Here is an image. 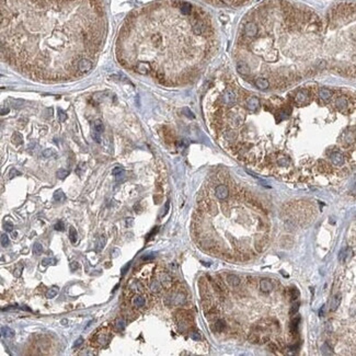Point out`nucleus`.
I'll return each mask as SVG.
<instances>
[{
	"mask_svg": "<svg viewBox=\"0 0 356 356\" xmlns=\"http://www.w3.org/2000/svg\"><path fill=\"white\" fill-rule=\"evenodd\" d=\"M162 284L160 281H154V282L151 283V285H150V289H151V292H154V293H160L161 292V289H162Z\"/></svg>",
	"mask_w": 356,
	"mask_h": 356,
	"instance_id": "17",
	"label": "nucleus"
},
{
	"mask_svg": "<svg viewBox=\"0 0 356 356\" xmlns=\"http://www.w3.org/2000/svg\"><path fill=\"white\" fill-rule=\"evenodd\" d=\"M13 174H14V175H15V174H19V172L17 171V170H14V169H12L11 172H10V179L13 178Z\"/></svg>",
	"mask_w": 356,
	"mask_h": 356,
	"instance_id": "44",
	"label": "nucleus"
},
{
	"mask_svg": "<svg viewBox=\"0 0 356 356\" xmlns=\"http://www.w3.org/2000/svg\"><path fill=\"white\" fill-rule=\"evenodd\" d=\"M12 141L15 144V145H20V144L22 142V136H21V134H19V133H14L13 138H12Z\"/></svg>",
	"mask_w": 356,
	"mask_h": 356,
	"instance_id": "27",
	"label": "nucleus"
},
{
	"mask_svg": "<svg viewBox=\"0 0 356 356\" xmlns=\"http://www.w3.org/2000/svg\"><path fill=\"white\" fill-rule=\"evenodd\" d=\"M215 195L218 199L220 201H225L227 199L229 196V189H228L227 185L225 184H219L215 187Z\"/></svg>",
	"mask_w": 356,
	"mask_h": 356,
	"instance_id": "5",
	"label": "nucleus"
},
{
	"mask_svg": "<svg viewBox=\"0 0 356 356\" xmlns=\"http://www.w3.org/2000/svg\"><path fill=\"white\" fill-rule=\"evenodd\" d=\"M184 112L186 113V116L191 117V118H194V115H193V113H192L191 111H189V109H184Z\"/></svg>",
	"mask_w": 356,
	"mask_h": 356,
	"instance_id": "42",
	"label": "nucleus"
},
{
	"mask_svg": "<svg viewBox=\"0 0 356 356\" xmlns=\"http://www.w3.org/2000/svg\"><path fill=\"white\" fill-rule=\"evenodd\" d=\"M57 294H58V289L57 288H50L46 292V298H48V299H50V298H54Z\"/></svg>",
	"mask_w": 356,
	"mask_h": 356,
	"instance_id": "24",
	"label": "nucleus"
},
{
	"mask_svg": "<svg viewBox=\"0 0 356 356\" xmlns=\"http://www.w3.org/2000/svg\"><path fill=\"white\" fill-rule=\"evenodd\" d=\"M133 221H134L133 218H126V226H127V227H130V226L133 225Z\"/></svg>",
	"mask_w": 356,
	"mask_h": 356,
	"instance_id": "43",
	"label": "nucleus"
},
{
	"mask_svg": "<svg viewBox=\"0 0 356 356\" xmlns=\"http://www.w3.org/2000/svg\"><path fill=\"white\" fill-rule=\"evenodd\" d=\"M10 244V240H9V237L7 236L6 233H2L1 234V246L2 247H8Z\"/></svg>",
	"mask_w": 356,
	"mask_h": 356,
	"instance_id": "26",
	"label": "nucleus"
},
{
	"mask_svg": "<svg viewBox=\"0 0 356 356\" xmlns=\"http://www.w3.org/2000/svg\"><path fill=\"white\" fill-rule=\"evenodd\" d=\"M55 228V230H58V231H62L64 229H65V224H64V221L62 220H58V222H56V225L54 226Z\"/></svg>",
	"mask_w": 356,
	"mask_h": 356,
	"instance_id": "30",
	"label": "nucleus"
},
{
	"mask_svg": "<svg viewBox=\"0 0 356 356\" xmlns=\"http://www.w3.org/2000/svg\"><path fill=\"white\" fill-rule=\"evenodd\" d=\"M145 304H146V300H145V298H144L142 296H135V297L132 299V305L136 308L144 307Z\"/></svg>",
	"mask_w": 356,
	"mask_h": 356,
	"instance_id": "11",
	"label": "nucleus"
},
{
	"mask_svg": "<svg viewBox=\"0 0 356 356\" xmlns=\"http://www.w3.org/2000/svg\"><path fill=\"white\" fill-rule=\"evenodd\" d=\"M54 199L57 201V202H64V201L66 199V196H65V194L62 193V191L58 190L54 193Z\"/></svg>",
	"mask_w": 356,
	"mask_h": 356,
	"instance_id": "19",
	"label": "nucleus"
},
{
	"mask_svg": "<svg viewBox=\"0 0 356 356\" xmlns=\"http://www.w3.org/2000/svg\"><path fill=\"white\" fill-rule=\"evenodd\" d=\"M23 269H24V266H23L22 264H18V265L15 266V269H14V272H13L14 276L15 277L21 276V274H22V272H23Z\"/></svg>",
	"mask_w": 356,
	"mask_h": 356,
	"instance_id": "23",
	"label": "nucleus"
},
{
	"mask_svg": "<svg viewBox=\"0 0 356 356\" xmlns=\"http://www.w3.org/2000/svg\"><path fill=\"white\" fill-rule=\"evenodd\" d=\"M323 310H324V306H322V307H321V309H320V311H319V316H320V317H322V316H323Z\"/></svg>",
	"mask_w": 356,
	"mask_h": 356,
	"instance_id": "46",
	"label": "nucleus"
},
{
	"mask_svg": "<svg viewBox=\"0 0 356 356\" xmlns=\"http://www.w3.org/2000/svg\"><path fill=\"white\" fill-rule=\"evenodd\" d=\"M226 281L227 283L230 285V286H232V287H237V286H239L241 281H240V278L237 275H234V274H229L226 278Z\"/></svg>",
	"mask_w": 356,
	"mask_h": 356,
	"instance_id": "10",
	"label": "nucleus"
},
{
	"mask_svg": "<svg viewBox=\"0 0 356 356\" xmlns=\"http://www.w3.org/2000/svg\"><path fill=\"white\" fill-rule=\"evenodd\" d=\"M159 281L161 282V284H162L163 286L168 287V286H169V285L171 284L172 278L170 277V275H169L168 273H162V274L160 275V279H159Z\"/></svg>",
	"mask_w": 356,
	"mask_h": 356,
	"instance_id": "16",
	"label": "nucleus"
},
{
	"mask_svg": "<svg viewBox=\"0 0 356 356\" xmlns=\"http://www.w3.org/2000/svg\"><path fill=\"white\" fill-rule=\"evenodd\" d=\"M115 328L120 331H123L125 329V322L122 319H116L115 320Z\"/></svg>",
	"mask_w": 356,
	"mask_h": 356,
	"instance_id": "25",
	"label": "nucleus"
},
{
	"mask_svg": "<svg viewBox=\"0 0 356 356\" xmlns=\"http://www.w3.org/2000/svg\"><path fill=\"white\" fill-rule=\"evenodd\" d=\"M82 343H83V339H82V338H79L78 340H77V341H76V342H75L74 346H75V347H78V346H80V345H81Z\"/></svg>",
	"mask_w": 356,
	"mask_h": 356,
	"instance_id": "41",
	"label": "nucleus"
},
{
	"mask_svg": "<svg viewBox=\"0 0 356 356\" xmlns=\"http://www.w3.org/2000/svg\"><path fill=\"white\" fill-rule=\"evenodd\" d=\"M105 241H106V240H105L104 237H101V238H100V240H99V242H98V247H97V249H98L99 251H100L101 249H103V248H104Z\"/></svg>",
	"mask_w": 356,
	"mask_h": 356,
	"instance_id": "34",
	"label": "nucleus"
},
{
	"mask_svg": "<svg viewBox=\"0 0 356 356\" xmlns=\"http://www.w3.org/2000/svg\"><path fill=\"white\" fill-rule=\"evenodd\" d=\"M289 295H290L292 300H296V299L298 298V296H299V292L296 288H292L289 290Z\"/></svg>",
	"mask_w": 356,
	"mask_h": 356,
	"instance_id": "28",
	"label": "nucleus"
},
{
	"mask_svg": "<svg viewBox=\"0 0 356 356\" xmlns=\"http://www.w3.org/2000/svg\"><path fill=\"white\" fill-rule=\"evenodd\" d=\"M322 353H323V354H326V355H329V354H332L331 349L329 347V345H328L326 343H325L324 345L322 346Z\"/></svg>",
	"mask_w": 356,
	"mask_h": 356,
	"instance_id": "35",
	"label": "nucleus"
},
{
	"mask_svg": "<svg viewBox=\"0 0 356 356\" xmlns=\"http://www.w3.org/2000/svg\"><path fill=\"white\" fill-rule=\"evenodd\" d=\"M93 127H94V132H95V133L101 134V133L103 132V124H102V122H101L100 120H97V121L93 123Z\"/></svg>",
	"mask_w": 356,
	"mask_h": 356,
	"instance_id": "21",
	"label": "nucleus"
},
{
	"mask_svg": "<svg viewBox=\"0 0 356 356\" xmlns=\"http://www.w3.org/2000/svg\"><path fill=\"white\" fill-rule=\"evenodd\" d=\"M267 244V240L265 238H260V239L255 240V249L258 250V252H262L266 248Z\"/></svg>",
	"mask_w": 356,
	"mask_h": 356,
	"instance_id": "13",
	"label": "nucleus"
},
{
	"mask_svg": "<svg viewBox=\"0 0 356 356\" xmlns=\"http://www.w3.org/2000/svg\"><path fill=\"white\" fill-rule=\"evenodd\" d=\"M93 67V62L91 59L89 58H83L81 59L78 65V70H79L80 74H86L88 71H90Z\"/></svg>",
	"mask_w": 356,
	"mask_h": 356,
	"instance_id": "7",
	"label": "nucleus"
},
{
	"mask_svg": "<svg viewBox=\"0 0 356 356\" xmlns=\"http://www.w3.org/2000/svg\"><path fill=\"white\" fill-rule=\"evenodd\" d=\"M12 236H13V238H17V236H18V233H17V232H13V233H12Z\"/></svg>",
	"mask_w": 356,
	"mask_h": 356,
	"instance_id": "48",
	"label": "nucleus"
},
{
	"mask_svg": "<svg viewBox=\"0 0 356 356\" xmlns=\"http://www.w3.org/2000/svg\"><path fill=\"white\" fill-rule=\"evenodd\" d=\"M15 332L12 329H10L9 326H1V335L6 339H11L14 337Z\"/></svg>",
	"mask_w": 356,
	"mask_h": 356,
	"instance_id": "12",
	"label": "nucleus"
},
{
	"mask_svg": "<svg viewBox=\"0 0 356 356\" xmlns=\"http://www.w3.org/2000/svg\"><path fill=\"white\" fill-rule=\"evenodd\" d=\"M154 257H156V254H154V253H149L148 255H144L141 259H142L144 261H149V260H154Z\"/></svg>",
	"mask_w": 356,
	"mask_h": 356,
	"instance_id": "38",
	"label": "nucleus"
},
{
	"mask_svg": "<svg viewBox=\"0 0 356 356\" xmlns=\"http://www.w3.org/2000/svg\"><path fill=\"white\" fill-rule=\"evenodd\" d=\"M298 309H299V302H297V304H294L292 308H290V310H289V313L292 314V316H294L296 313L298 312Z\"/></svg>",
	"mask_w": 356,
	"mask_h": 356,
	"instance_id": "31",
	"label": "nucleus"
},
{
	"mask_svg": "<svg viewBox=\"0 0 356 356\" xmlns=\"http://www.w3.org/2000/svg\"><path fill=\"white\" fill-rule=\"evenodd\" d=\"M68 173H69V172H68L67 170H64V169H59V170L57 171V177H58L59 179H65L68 175Z\"/></svg>",
	"mask_w": 356,
	"mask_h": 356,
	"instance_id": "29",
	"label": "nucleus"
},
{
	"mask_svg": "<svg viewBox=\"0 0 356 356\" xmlns=\"http://www.w3.org/2000/svg\"><path fill=\"white\" fill-rule=\"evenodd\" d=\"M273 288V285H272V282H271L269 278H263V279H261V282H260V289H261V292H263V293H270L271 290Z\"/></svg>",
	"mask_w": 356,
	"mask_h": 356,
	"instance_id": "9",
	"label": "nucleus"
},
{
	"mask_svg": "<svg viewBox=\"0 0 356 356\" xmlns=\"http://www.w3.org/2000/svg\"><path fill=\"white\" fill-rule=\"evenodd\" d=\"M3 227H5V229H6L7 231H12L13 225L11 222H9V221H6L5 225H3Z\"/></svg>",
	"mask_w": 356,
	"mask_h": 356,
	"instance_id": "39",
	"label": "nucleus"
},
{
	"mask_svg": "<svg viewBox=\"0 0 356 356\" xmlns=\"http://www.w3.org/2000/svg\"><path fill=\"white\" fill-rule=\"evenodd\" d=\"M190 337H191V339H192V340H194V341H199V340H201V334H199L197 331L191 332Z\"/></svg>",
	"mask_w": 356,
	"mask_h": 356,
	"instance_id": "32",
	"label": "nucleus"
},
{
	"mask_svg": "<svg viewBox=\"0 0 356 356\" xmlns=\"http://www.w3.org/2000/svg\"><path fill=\"white\" fill-rule=\"evenodd\" d=\"M79 267H80L79 263H78V262H76V261H74V262H71V263H70V270L71 271L78 270Z\"/></svg>",
	"mask_w": 356,
	"mask_h": 356,
	"instance_id": "40",
	"label": "nucleus"
},
{
	"mask_svg": "<svg viewBox=\"0 0 356 356\" xmlns=\"http://www.w3.org/2000/svg\"><path fill=\"white\" fill-rule=\"evenodd\" d=\"M58 118L60 122H65L67 120V114L62 110H58Z\"/></svg>",
	"mask_w": 356,
	"mask_h": 356,
	"instance_id": "33",
	"label": "nucleus"
},
{
	"mask_svg": "<svg viewBox=\"0 0 356 356\" xmlns=\"http://www.w3.org/2000/svg\"><path fill=\"white\" fill-rule=\"evenodd\" d=\"M226 328V322L222 319H218L213 325V330L215 332H222Z\"/></svg>",
	"mask_w": 356,
	"mask_h": 356,
	"instance_id": "14",
	"label": "nucleus"
},
{
	"mask_svg": "<svg viewBox=\"0 0 356 356\" xmlns=\"http://www.w3.org/2000/svg\"><path fill=\"white\" fill-rule=\"evenodd\" d=\"M139 55L127 68L161 83L180 85L196 77L216 47L209 14L187 1L166 0L139 15Z\"/></svg>",
	"mask_w": 356,
	"mask_h": 356,
	"instance_id": "2",
	"label": "nucleus"
},
{
	"mask_svg": "<svg viewBox=\"0 0 356 356\" xmlns=\"http://www.w3.org/2000/svg\"><path fill=\"white\" fill-rule=\"evenodd\" d=\"M43 252V246L40 242H35L33 246V253L35 255H41V253Z\"/></svg>",
	"mask_w": 356,
	"mask_h": 356,
	"instance_id": "20",
	"label": "nucleus"
},
{
	"mask_svg": "<svg viewBox=\"0 0 356 356\" xmlns=\"http://www.w3.org/2000/svg\"><path fill=\"white\" fill-rule=\"evenodd\" d=\"M50 154H52V150H48V149H47V150H45V151L43 152L44 157H49Z\"/></svg>",
	"mask_w": 356,
	"mask_h": 356,
	"instance_id": "45",
	"label": "nucleus"
},
{
	"mask_svg": "<svg viewBox=\"0 0 356 356\" xmlns=\"http://www.w3.org/2000/svg\"><path fill=\"white\" fill-rule=\"evenodd\" d=\"M112 173H113V175H120V174H122V173H123V169H122V168H120V167H116V168H114V169H113V171H112Z\"/></svg>",
	"mask_w": 356,
	"mask_h": 356,
	"instance_id": "37",
	"label": "nucleus"
},
{
	"mask_svg": "<svg viewBox=\"0 0 356 356\" xmlns=\"http://www.w3.org/2000/svg\"><path fill=\"white\" fill-rule=\"evenodd\" d=\"M206 1H208V2H212V3H220V5H224V6H241V5H243V3H246L248 1H250V0H206Z\"/></svg>",
	"mask_w": 356,
	"mask_h": 356,
	"instance_id": "6",
	"label": "nucleus"
},
{
	"mask_svg": "<svg viewBox=\"0 0 356 356\" xmlns=\"http://www.w3.org/2000/svg\"><path fill=\"white\" fill-rule=\"evenodd\" d=\"M110 338H111L110 332L107 331L106 329H102V330L98 331L94 335H93V338L91 339V343H92L94 346H97V347H104V346H106L107 343H109Z\"/></svg>",
	"mask_w": 356,
	"mask_h": 356,
	"instance_id": "4",
	"label": "nucleus"
},
{
	"mask_svg": "<svg viewBox=\"0 0 356 356\" xmlns=\"http://www.w3.org/2000/svg\"><path fill=\"white\" fill-rule=\"evenodd\" d=\"M42 264H43V265H48V264H56V260H55V259H44L43 261H42Z\"/></svg>",
	"mask_w": 356,
	"mask_h": 356,
	"instance_id": "36",
	"label": "nucleus"
},
{
	"mask_svg": "<svg viewBox=\"0 0 356 356\" xmlns=\"http://www.w3.org/2000/svg\"><path fill=\"white\" fill-rule=\"evenodd\" d=\"M349 252H350V250H349L347 248H345V249H342V250H341L340 254H339V260H340V262H344V261H345V259H346V257H347Z\"/></svg>",
	"mask_w": 356,
	"mask_h": 356,
	"instance_id": "22",
	"label": "nucleus"
},
{
	"mask_svg": "<svg viewBox=\"0 0 356 356\" xmlns=\"http://www.w3.org/2000/svg\"><path fill=\"white\" fill-rule=\"evenodd\" d=\"M8 112H9V110H8V109H6V110H5V109H2V111H1V115H5V113H8Z\"/></svg>",
	"mask_w": 356,
	"mask_h": 356,
	"instance_id": "47",
	"label": "nucleus"
},
{
	"mask_svg": "<svg viewBox=\"0 0 356 356\" xmlns=\"http://www.w3.org/2000/svg\"><path fill=\"white\" fill-rule=\"evenodd\" d=\"M340 302H341V295L337 294L331 300V306H330V310L331 311H335L338 307L340 306Z\"/></svg>",
	"mask_w": 356,
	"mask_h": 356,
	"instance_id": "15",
	"label": "nucleus"
},
{
	"mask_svg": "<svg viewBox=\"0 0 356 356\" xmlns=\"http://www.w3.org/2000/svg\"><path fill=\"white\" fill-rule=\"evenodd\" d=\"M322 65L334 74L356 79V1L339 2L325 13Z\"/></svg>",
	"mask_w": 356,
	"mask_h": 356,
	"instance_id": "3",
	"label": "nucleus"
},
{
	"mask_svg": "<svg viewBox=\"0 0 356 356\" xmlns=\"http://www.w3.org/2000/svg\"><path fill=\"white\" fill-rule=\"evenodd\" d=\"M300 322V317H296L292 320L290 324H289V333L292 334V337H296L298 333V325Z\"/></svg>",
	"mask_w": 356,
	"mask_h": 356,
	"instance_id": "8",
	"label": "nucleus"
},
{
	"mask_svg": "<svg viewBox=\"0 0 356 356\" xmlns=\"http://www.w3.org/2000/svg\"><path fill=\"white\" fill-rule=\"evenodd\" d=\"M68 236H69V239H70V241H71L73 243H76L78 233H77V230H76V229H75L74 227H70V228H69V232H68Z\"/></svg>",
	"mask_w": 356,
	"mask_h": 356,
	"instance_id": "18",
	"label": "nucleus"
},
{
	"mask_svg": "<svg viewBox=\"0 0 356 356\" xmlns=\"http://www.w3.org/2000/svg\"><path fill=\"white\" fill-rule=\"evenodd\" d=\"M323 19L292 0H265L243 18L236 69L259 91L294 87L322 65Z\"/></svg>",
	"mask_w": 356,
	"mask_h": 356,
	"instance_id": "1",
	"label": "nucleus"
}]
</instances>
